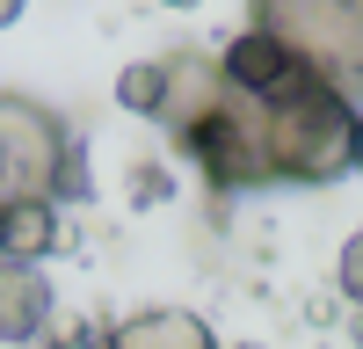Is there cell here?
I'll use <instances>...</instances> for the list:
<instances>
[{"label":"cell","mask_w":363,"mask_h":349,"mask_svg":"<svg viewBox=\"0 0 363 349\" xmlns=\"http://www.w3.org/2000/svg\"><path fill=\"white\" fill-rule=\"evenodd\" d=\"M153 124L211 189H327L363 160L356 95L255 22L218 58L167 51V102Z\"/></svg>","instance_id":"1"},{"label":"cell","mask_w":363,"mask_h":349,"mask_svg":"<svg viewBox=\"0 0 363 349\" xmlns=\"http://www.w3.org/2000/svg\"><path fill=\"white\" fill-rule=\"evenodd\" d=\"M0 189L8 196H87L80 138L66 131V116L44 109L37 95L0 102Z\"/></svg>","instance_id":"2"},{"label":"cell","mask_w":363,"mask_h":349,"mask_svg":"<svg viewBox=\"0 0 363 349\" xmlns=\"http://www.w3.org/2000/svg\"><path fill=\"white\" fill-rule=\"evenodd\" d=\"M247 22L284 37L335 87L363 95V0H247Z\"/></svg>","instance_id":"3"},{"label":"cell","mask_w":363,"mask_h":349,"mask_svg":"<svg viewBox=\"0 0 363 349\" xmlns=\"http://www.w3.org/2000/svg\"><path fill=\"white\" fill-rule=\"evenodd\" d=\"M109 349H218V335L203 328V313L182 306H145L124 328H109Z\"/></svg>","instance_id":"4"},{"label":"cell","mask_w":363,"mask_h":349,"mask_svg":"<svg viewBox=\"0 0 363 349\" xmlns=\"http://www.w3.org/2000/svg\"><path fill=\"white\" fill-rule=\"evenodd\" d=\"M58 240H66L58 196H8V211H0V248H8V262H44Z\"/></svg>","instance_id":"5"},{"label":"cell","mask_w":363,"mask_h":349,"mask_svg":"<svg viewBox=\"0 0 363 349\" xmlns=\"http://www.w3.org/2000/svg\"><path fill=\"white\" fill-rule=\"evenodd\" d=\"M51 313V284L37 277V262H8V284H0V328L8 342H37Z\"/></svg>","instance_id":"6"},{"label":"cell","mask_w":363,"mask_h":349,"mask_svg":"<svg viewBox=\"0 0 363 349\" xmlns=\"http://www.w3.org/2000/svg\"><path fill=\"white\" fill-rule=\"evenodd\" d=\"M116 102H124L131 116H160V102H167V58L124 66V73H116Z\"/></svg>","instance_id":"7"},{"label":"cell","mask_w":363,"mask_h":349,"mask_svg":"<svg viewBox=\"0 0 363 349\" xmlns=\"http://www.w3.org/2000/svg\"><path fill=\"white\" fill-rule=\"evenodd\" d=\"M335 284L349 291V306H363V233L342 240V262H335Z\"/></svg>","instance_id":"8"},{"label":"cell","mask_w":363,"mask_h":349,"mask_svg":"<svg viewBox=\"0 0 363 349\" xmlns=\"http://www.w3.org/2000/svg\"><path fill=\"white\" fill-rule=\"evenodd\" d=\"M51 349H109V335H95V328H73V335H58Z\"/></svg>","instance_id":"9"},{"label":"cell","mask_w":363,"mask_h":349,"mask_svg":"<svg viewBox=\"0 0 363 349\" xmlns=\"http://www.w3.org/2000/svg\"><path fill=\"white\" fill-rule=\"evenodd\" d=\"M167 8H189V0H167Z\"/></svg>","instance_id":"10"},{"label":"cell","mask_w":363,"mask_h":349,"mask_svg":"<svg viewBox=\"0 0 363 349\" xmlns=\"http://www.w3.org/2000/svg\"><path fill=\"white\" fill-rule=\"evenodd\" d=\"M240 349H255V342H240Z\"/></svg>","instance_id":"11"},{"label":"cell","mask_w":363,"mask_h":349,"mask_svg":"<svg viewBox=\"0 0 363 349\" xmlns=\"http://www.w3.org/2000/svg\"><path fill=\"white\" fill-rule=\"evenodd\" d=\"M356 167H363V160H356Z\"/></svg>","instance_id":"12"}]
</instances>
